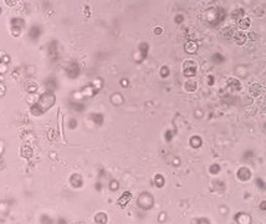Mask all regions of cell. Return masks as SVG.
<instances>
[{
	"mask_svg": "<svg viewBox=\"0 0 266 224\" xmlns=\"http://www.w3.org/2000/svg\"><path fill=\"white\" fill-rule=\"evenodd\" d=\"M54 102H55V96L54 95L52 94H44L41 97H40L39 103H36V105L44 111V110L51 107L52 105H54Z\"/></svg>",
	"mask_w": 266,
	"mask_h": 224,
	"instance_id": "obj_1",
	"label": "cell"
},
{
	"mask_svg": "<svg viewBox=\"0 0 266 224\" xmlns=\"http://www.w3.org/2000/svg\"><path fill=\"white\" fill-rule=\"evenodd\" d=\"M196 70H198V66H196V64L193 60L184 61V64H183V74H184L185 77H193V76H195Z\"/></svg>",
	"mask_w": 266,
	"mask_h": 224,
	"instance_id": "obj_2",
	"label": "cell"
},
{
	"mask_svg": "<svg viewBox=\"0 0 266 224\" xmlns=\"http://www.w3.org/2000/svg\"><path fill=\"white\" fill-rule=\"evenodd\" d=\"M234 40H235V43L237 44V45H244L245 43H246V34L245 33H243V31H235V34H234Z\"/></svg>",
	"mask_w": 266,
	"mask_h": 224,
	"instance_id": "obj_3",
	"label": "cell"
},
{
	"mask_svg": "<svg viewBox=\"0 0 266 224\" xmlns=\"http://www.w3.org/2000/svg\"><path fill=\"white\" fill-rule=\"evenodd\" d=\"M249 92H250L251 96L257 97V96H260L262 94V86L259 85V84H252L250 86V88H249Z\"/></svg>",
	"mask_w": 266,
	"mask_h": 224,
	"instance_id": "obj_4",
	"label": "cell"
},
{
	"mask_svg": "<svg viewBox=\"0 0 266 224\" xmlns=\"http://www.w3.org/2000/svg\"><path fill=\"white\" fill-rule=\"evenodd\" d=\"M227 84H228V87H230L233 91L240 90V87H241V84H240V81H239V80H236V78H234V77L229 78V80L227 81Z\"/></svg>",
	"mask_w": 266,
	"mask_h": 224,
	"instance_id": "obj_5",
	"label": "cell"
},
{
	"mask_svg": "<svg viewBox=\"0 0 266 224\" xmlns=\"http://www.w3.org/2000/svg\"><path fill=\"white\" fill-rule=\"evenodd\" d=\"M184 50L188 52V54H194V52L198 50V44L196 43H194V41H189V43H187L185 44V46H184Z\"/></svg>",
	"mask_w": 266,
	"mask_h": 224,
	"instance_id": "obj_6",
	"label": "cell"
},
{
	"mask_svg": "<svg viewBox=\"0 0 266 224\" xmlns=\"http://www.w3.org/2000/svg\"><path fill=\"white\" fill-rule=\"evenodd\" d=\"M250 24H251V22H250V19H247V18H243V19L239 20V22H237L240 30H246V29H249Z\"/></svg>",
	"mask_w": 266,
	"mask_h": 224,
	"instance_id": "obj_7",
	"label": "cell"
},
{
	"mask_svg": "<svg viewBox=\"0 0 266 224\" xmlns=\"http://www.w3.org/2000/svg\"><path fill=\"white\" fill-rule=\"evenodd\" d=\"M221 34H223V36H224V37H227V39H231V37L234 36V34H235V29L233 28V26H228L227 29H224V30L221 31Z\"/></svg>",
	"mask_w": 266,
	"mask_h": 224,
	"instance_id": "obj_8",
	"label": "cell"
},
{
	"mask_svg": "<svg viewBox=\"0 0 266 224\" xmlns=\"http://www.w3.org/2000/svg\"><path fill=\"white\" fill-rule=\"evenodd\" d=\"M198 87V82L196 81H193V80H189L185 82V90L189 91V92H194Z\"/></svg>",
	"mask_w": 266,
	"mask_h": 224,
	"instance_id": "obj_9",
	"label": "cell"
},
{
	"mask_svg": "<svg viewBox=\"0 0 266 224\" xmlns=\"http://www.w3.org/2000/svg\"><path fill=\"white\" fill-rule=\"evenodd\" d=\"M190 144H192V147H194V148L199 147V146L202 144V138L199 137V136H193V137L190 138Z\"/></svg>",
	"mask_w": 266,
	"mask_h": 224,
	"instance_id": "obj_10",
	"label": "cell"
},
{
	"mask_svg": "<svg viewBox=\"0 0 266 224\" xmlns=\"http://www.w3.org/2000/svg\"><path fill=\"white\" fill-rule=\"evenodd\" d=\"M94 120H95V122H96L97 125H101V123L103 122V116H102L101 113H95Z\"/></svg>",
	"mask_w": 266,
	"mask_h": 224,
	"instance_id": "obj_11",
	"label": "cell"
},
{
	"mask_svg": "<svg viewBox=\"0 0 266 224\" xmlns=\"http://www.w3.org/2000/svg\"><path fill=\"white\" fill-rule=\"evenodd\" d=\"M213 60H214L215 62H218V64H221L225 59H224V56H221V54H215L214 56H213Z\"/></svg>",
	"mask_w": 266,
	"mask_h": 224,
	"instance_id": "obj_12",
	"label": "cell"
},
{
	"mask_svg": "<svg viewBox=\"0 0 266 224\" xmlns=\"http://www.w3.org/2000/svg\"><path fill=\"white\" fill-rule=\"evenodd\" d=\"M161 75H162V77H168L169 76V69L167 66H163L161 69Z\"/></svg>",
	"mask_w": 266,
	"mask_h": 224,
	"instance_id": "obj_13",
	"label": "cell"
},
{
	"mask_svg": "<svg viewBox=\"0 0 266 224\" xmlns=\"http://www.w3.org/2000/svg\"><path fill=\"white\" fill-rule=\"evenodd\" d=\"M162 31H163V30H162L161 28H155V29H154V33L158 34V35H159V34H162Z\"/></svg>",
	"mask_w": 266,
	"mask_h": 224,
	"instance_id": "obj_14",
	"label": "cell"
},
{
	"mask_svg": "<svg viewBox=\"0 0 266 224\" xmlns=\"http://www.w3.org/2000/svg\"><path fill=\"white\" fill-rule=\"evenodd\" d=\"M4 91H5V87H4L2 84H0V95H3V94H4Z\"/></svg>",
	"mask_w": 266,
	"mask_h": 224,
	"instance_id": "obj_15",
	"label": "cell"
},
{
	"mask_svg": "<svg viewBox=\"0 0 266 224\" xmlns=\"http://www.w3.org/2000/svg\"><path fill=\"white\" fill-rule=\"evenodd\" d=\"M165 135H168V136H165V138H167V140L169 141V140H170V137H172V133H170V131H168V132H167Z\"/></svg>",
	"mask_w": 266,
	"mask_h": 224,
	"instance_id": "obj_16",
	"label": "cell"
},
{
	"mask_svg": "<svg viewBox=\"0 0 266 224\" xmlns=\"http://www.w3.org/2000/svg\"><path fill=\"white\" fill-rule=\"evenodd\" d=\"M182 20H183V16H182V15H179L178 18H176V21H178V22H180Z\"/></svg>",
	"mask_w": 266,
	"mask_h": 224,
	"instance_id": "obj_17",
	"label": "cell"
},
{
	"mask_svg": "<svg viewBox=\"0 0 266 224\" xmlns=\"http://www.w3.org/2000/svg\"><path fill=\"white\" fill-rule=\"evenodd\" d=\"M70 123H71V125H70V127H72V128H73V127L76 126V121H75V120H72V121H71Z\"/></svg>",
	"mask_w": 266,
	"mask_h": 224,
	"instance_id": "obj_18",
	"label": "cell"
},
{
	"mask_svg": "<svg viewBox=\"0 0 266 224\" xmlns=\"http://www.w3.org/2000/svg\"><path fill=\"white\" fill-rule=\"evenodd\" d=\"M213 80H214L213 76H209V85H213Z\"/></svg>",
	"mask_w": 266,
	"mask_h": 224,
	"instance_id": "obj_19",
	"label": "cell"
}]
</instances>
